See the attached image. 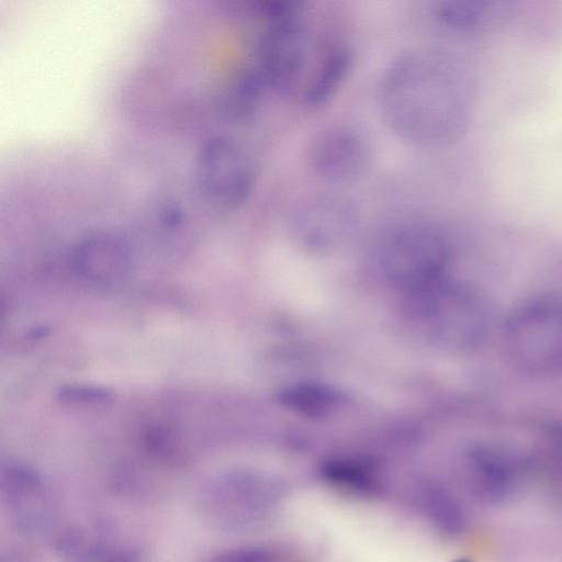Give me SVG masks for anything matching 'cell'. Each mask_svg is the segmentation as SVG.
Instances as JSON below:
<instances>
[{"label":"cell","mask_w":562,"mask_h":562,"mask_svg":"<svg viewBox=\"0 0 562 562\" xmlns=\"http://www.w3.org/2000/svg\"><path fill=\"white\" fill-rule=\"evenodd\" d=\"M468 78L459 60L436 48L396 56L378 87V103L389 128L419 148L440 147L463 130L470 113Z\"/></svg>","instance_id":"6da1fadb"},{"label":"cell","mask_w":562,"mask_h":562,"mask_svg":"<svg viewBox=\"0 0 562 562\" xmlns=\"http://www.w3.org/2000/svg\"><path fill=\"white\" fill-rule=\"evenodd\" d=\"M505 353L519 372L544 378L562 372V296L519 305L503 326Z\"/></svg>","instance_id":"7a4b0ae2"},{"label":"cell","mask_w":562,"mask_h":562,"mask_svg":"<svg viewBox=\"0 0 562 562\" xmlns=\"http://www.w3.org/2000/svg\"><path fill=\"white\" fill-rule=\"evenodd\" d=\"M413 294L420 300L418 314L427 333L442 346L475 350L488 337V311L472 290L443 278Z\"/></svg>","instance_id":"3957f363"},{"label":"cell","mask_w":562,"mask_h":562,"mask_svg":"<svg viewBox=\"0 0 562 562\" xmlns=\"http://www.w3.org/2000/svg\"><path fill=\"white\" fill-rule=\"evenodd\" d=\"M449 256L443 235L424 222H408L394 227L380 247L384 272L393 283L411 293L442 280Z\"/></svg>","instance_id":"277c9868"},{"label":"cell","mask_w":562,"mask_h":562,"mask_svg":"<svg viewBox=\"0 0 562 562\" xmlns=\"http://www.w3.org/2000/svg\"><path fill=\"white\" fill-rule=\"evenodd\" d=\"M266 19L254 69L267 92L288 97L303 90L308 78V34L300 19L299 3Z\"/></svg>","instance_id":"5b68a950"},{"label":"cell","mask_w":562,"mask_h":562,"mask_svg":"<svg viewBox=\"0 0 562 562\" xmlns=\"http://www.w3.org/2000/svg\"><path fill=\"white\" fill-rule=\"evenodd\" d=\"M196 187L213 206L235 210L249 198L255 183V167L248 151L225 135L207 138L195 164Z\"/></svg>","instance_id":"8992f818"},{"label":"cell","mask_w":562,"mask_h":562,"mask_svg":"<svg viewBox=\"0 0 562 562\" xmlns=\"http://www.w3.org/2000/svg\"><path fill=\"white\" fill-rule=\"evenodd\" d=\"M372 148L363 132L350 124H334L317 133L307 150L312 172L329 184L360 179L370 167Z\"/></svg>","instance_id":"52a82bcc"},{"label":"cell","mask_w":562,"mask_h":562,"mask_svg":"<svg viewBox=\"0 0 562 562\" xmlns=\"http://www.w3.org/2000/svg\"><path fill=\"white\" fill-rule=\"evenodd\" d=\"M358 218L356 205L333 192L307 195L293 205L290 225L307 244L328 245L347 236Z\"/></svg>","instance_id":"ba28073f"},{"label":"cell","mask_w":562,"mask_h":562,"mask_svg":"<svg viewBox=\"0 0 562 562\" xmlns=\"http://www.w3.org/2000/svg\"><path fill=\"white\" fill-rule=\"evenodd\" d=\"M74 263L78 272L90 281L112 283L127 274L131 254L122 238L99 233L78 244L74 252Z\"/></svg>","instance_id":"9c48e42d"},{"label":"cell","mask_w":562,"mask_h":562,"mask_svg":"<svg viewBox=\"0 0 562 562\" xmlns=\"http://www.w3.org/2000/svg\"><path fill=\"white\" fill-rule=\"evenodd\" d=\"M468 483L476 499L498 505L515 494L518 473L507 456L492 449H479L469 458Z\"/></svg>","instance_id":"30bf717a"},{"label":"cell","mask_w":562,"mask_h":562,"mask_svg":"<svg viewBox=\"0 0 562 562\" xmlns=\"http://www.w3.org/2000/svg\"><path fill=\"white\" fill-rule=\"evenodd\" d=\"M352 68V55L346 47L329 49L308 76L303 88L304 103L311 108L327 104L344 86Z\"/></svg>","instance_id":"8fae6325"},{"label":"cell","mask_w":562,"mask_h":562,"mask_svg":"<svg viewBox=\"0 0 562 562\" xmlns=\"http://www.w3.org/2000/svg\"><path fill=\"white\" fill-rule=\"evenodd\" d=\"M420 510L439 531L457 536L467 527V515L458 499L446 488L426 485L418 492Z\"/></svg>","instance_id":"7c38bea8"},{"label":"cell","mask_w":562,"mask_h":562,"mask_svg":"<svg viewBox=\"0 0 562 562\" xmlns=\"http://www.w3.org/2000/svg\"><path fill=\"white\" fill-rule=\"evenodd\" d=\"M321 475L326 483L344 492L370 495L380 490L375 471L357 460H330L322 467Z\"/></svg>","instance_id":"4fadbf2b"},{"label":"cell","mask_w":562,"mask_h":562,"mask_svg":"<svg viewBox=\"0 0 562 562\" xmlns=\"http://www.w3.org/2000/svg\"><path fill=\"white\" fill-rule=\"evenodd\" d=\"M333 401L334 397L327 390L315 387L296 389L286 396V402H290L296 409L311 412L325 409Z\"/></svg>","instance_id":"5bb4252c"},{"label":"cell","mask_w":562,"mask_h":562,"mask_svg":"<svg viewBox=\"0 0 562 562\" xmlns=\"http://www.w3.org/2000/svg\"><path fill=\"white\" fill-rule=\"evenodd\" d=\"M58 393L60 398L69 402L105 403L112 398L111 391L91 385H66Z\"/></svg>","instance_id":"9a60e30c"},{"label":"cell","mask_w":562,"mask_h":562,"mask_svg":"<svg viewBox=\"0 0 562 562\" xmlns=\"http://www.w3.org/2000/svg\"><path fill=\"white\" fill-rule=\"evenodd\" d=\"M213 562H272L268 551L248 547L229 550L218 555Z\"/></svg>","instance_id":"2e32d148"},{"label":"cell","mask_w":562,"mask_h":562,"mask_svg":"<svg viewBox=\"0 0 562 562\" xmlns=\"http://www.w3.org/2000/svg\"><path fill=\"white\" fill-rule=\"evenodd\" d=\"M453 562H471V561L468 559H458V560H454Z\"/></svg>","instance_id":"e0dca14e"}]
</instances>
